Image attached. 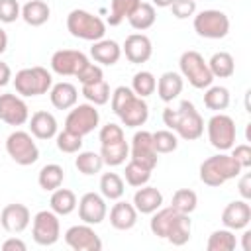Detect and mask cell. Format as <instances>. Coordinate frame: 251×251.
<instances>
[{
    "label": "cell",
    "mask_w": 251,
    "mask_h": 251,
    "mask_svg": "<svg viewBox=\"0 0 251 251\" xmlns=\"http://www.w3.org/2000/svg\"><path fill=\"white\" fill-rule=\"evenodd\" d=\"M163 124L186 141H194L204 133V118L190 100H182L178 108H165Z\"/></svg>",
    "instance_id": "1"
},
{
    "label": "cell",
    "mask_w": 251,
    "mask_h": 251,
    "mask_svg": "<svg viewBox=\"0 0 251 251\" xmlns=\"http://www.w3.org/2000/svg\"><path fill=\"white\" fill-rule=\"evenodd\" d=\"M200 180L206 186H222L231 178H237L243 169L237 165V161L231 155H226V151H220L218 155L208 157L206 161H202L200 165Z\"/></svg>",
    "instance_id": "2"
},
{
    "label": "cell",
    "mask_w": 251,
    "mask_h": 251,
    "mask_svg": "<svg viewBox=\"0 0 251 251\" xmlns=\"http://www.w3.org/2000/svg\"><path fill=\"white\" fill-rule=\"evenodd\" d=\"M67 29L73 37L84 41H98L106 35V22L86 10H71L67 16Z\"/></svg>",
    "instance_id": "3"
},
{
    "label": "cell",
    "mask_w": 251,
    "mask_h": 251,
    "mask_svg": "<svg viewBox=\"0 0 251 251\" xmlns=\"http://www.w3.org/2000/svg\"><path fill=\"white\" fill-rule=\"evenodd\" d=\"M16 92L20 96H41L47 94L53 86V76L45 67H25L22 71L16 73V76L12 78Z\"/></svg>",
    "instance_id": "4"
},
{
    "label": "cell",
    "mask_w": 251,
    "mask_h": 251,
    "mask_svg": "<svg viewBox=\"0 0 251 251\" xmlns=\"http://www.w3.org/2000/svg\"><path fill=\"white\" fill-rule=\"evenodd\" d=\"M178 67H180V75L182 78H186L194 88L204 90L214 82V76L208 69V61L194 49L184 51L178 59Z\"/></svg>",
    "instance_id": "5"
},
{
    "label": "cell",
    "mask_w": 251,
    "mask_h": 251,
    "mask_svg": "<svg viewBox=\"0 0 251 251\" xmlns=\"http://www.w3.org/2000/svg\"><path fill=\"white\" fill-rule=\"evenodd\" d=\"M6 153L22 167L33 165L39 159V147L33 141V135L24 129H16L6 137Z\"/></svg>",
    "instance_id": "6"
},
{
    "label": "cell",
    "mask_w": 251,
    "mask_h": 251,
    "mask_svg": "<svg viewBox=\"0 0 251 251\" xmlns=\"http://www.w3.org/2000/svg\"><path fill=\"white\" fill-rule=\"evenodd\" d=\"M208 139L210 145L218 151H227L235 145V137H237V129H235V122L231 116L224 114V112H216L210 120H208Z\"/></svg>",
    "instance_id": "7"
},
{
    "label": "cell",
    "mask_w": 251,
    "mask_h": 251,
    "mask_svg": "<svg viewBox=\"0 0 251 251\" xmlns=\"http://www.w3.org/2000/svg\"><path fill=\"white\" fill-rule=\"evenodd\" d=\"M192 25L204 39H222L229 31V18L222 10H202L194 16Z\"/></svg>",
    "instance_id": "8"
},
{
    "label": "cell",
    "mask_w": 251,
    "mask_h": 251,
    "mask_svg": "<svg viewBox=\"0 0 251 251\" xmlns=\"http://www.w3.org/2000/svg\"><path fill=\"white\" fill-rule=\"evenodd\" d=\"M61 222L53 210H41L31 218V237L37 245L49 247L59 241Z\"/></svg>",
    "instance_id": "9"
},
{
    "label": "cell",
    "mask_w": 251,
    "mask_h": 251,
    "mask_svg": "<svg viewBox=\"0 0 251 251\" xmlns=\"http://www.w3.org/2000/svg\"><path fill=\"white\" fill-rule=\"evenodd\" d=\"M100 124V114L96 110L94 104H75L73 110L67 114L65 120V129L78 133V135H88L90 131H94Z\"/></svg>",
    "instance_id": "10"
},
{
    "label": "cell",
    "mask_w": 251,
    "mask_h": 251,
    "mask_svg": "<svg viewBox=\"0 0 251 251\" xmlns=\"http://www.w3.org/2000/svg\"><path fill=\"white\" fill-rule=\"evenodd\" d=\"M65 243L73 251H100L102 239L90 224H76L65 231Z\"/></svg>",
    "instance_id": "11"
},
{
    "label": "cell",
    "mask_w": 251,
    "mask_h": 251,
    "mask_svg": "<svg viewBox=\"0 0 251 251\" xmlns=\"http://www.w3.org/2000/svg\"><path fill=\"white\" fill-rule=\"evenodd\" d=\"M86 63L88 57L78 49H59L51 55V71L59 76H76Z\"/></svg>",
    "instance_id": "12"
},
{
    "label": "cell",
    "mask_w": 251,
    "mask_h": 251,
    "mask_svg": "<svg viewBox=\"0 0 251 251\" xmlns=\"http://www.w3.org/2000/svg\"><path fill=\"white\" fill-rule=\"evenodd\" d=\"M159 153L155 151V145H153V135L151 131H145V129H139L133 133L131 137V147H129V159L131 161H137L145 167H149L151 171L157 167L159 163Z\"/></svg>",
    "instance_id": "13"
},
{
    "label": "cell",
    "mask_w": 251,
    "mask_h": 251,
    "mask_svg": "<svg viewBox=\"0 0 251 251\" xmlns=\"http://www.w3.org/2000/svg\"><path fill=\"white\" fill-rule=\"evenodd\" d=\"M78 218L82 220V224H90V226H98L106 220L108 216V206H106V198L98 192H86L80 196L78 204Z\"/></svg>",
    "instance_id": "14"
},
{
    "label": "cell",
    "mask_w": 251,
    "mask_h": 251,
    "mask_svg": "<svg viewBox=\"0 0 251 251\" xmlns=\"http://www.w3.org/2000/svg\"><path fill=\"white\" fill-rule=\"evenodd\" d=\"M0 120L8 126H24L29 120V108L20 94H0Z\"/></svg>",
    "instance_id": "15"
},
{
    "label": "cell",
    "mask_w": 251,
    "mask_h": 251,
    "mask_svg": "<svg viewBox=\"0 0 251 251\" xmlns=\"http://www.w3.org/2000/svg\"><path fill=\"white\" fill-rule=\"evenodd\" d=\"M31 224V212L25 204L14 202L2 208L0 212V226L8 233H22Z\"/></svg>",
    "instance_id": "16"
},
{
    "label": "cell",
    "mask_w": 251,
    "mask_h": 251,
    "mask_svg": "<svg viewBox=\"0 0 251 251\" xmlns=\"http://www.w3.org/2000/svg\"><path fill=\"white\" fill-rule=\"evenodd\" d=\"M122 53L126 55V59L133 65H141L147 63L153 55V45L151 39L145 33H131L126 37L124 45H122Z\"/></svg>",
    "instance_id": "17"
},
{
    "label": "cell",
    "mask_w": 251,
    "mask_h": 251,
    "mask_svg": "<svg viewBox=\"0 0 251 251\" xmlns=\"http://www.w3.org/2000/svg\"><path fill=\"white\" fill-rule=\"evenodd\" d=\"M116 116L120 118V122L126 127H141L147 118H149V106L143 98H139L137 94H133L118 112Z\"/></svg>",
    "instance_id": "18"
},
{
    "label": "cell",
    "mask_w": 251,
    "mask_h": 251,
    "mask_svg": "<svg viewBox=\"0 0 251 251\" xmlns=\"http://www.w3.org/2000/svg\"><path fill=\"white\" fill-rule=\"evenodd\" d=\"M251 222V206L249 200H233L229 202L224 212H222V224L224 227L237 231V229H245Z\"/></svg>",
    "instance_id": "19"
},
{
    "label": "cell",
    "mask_w": 251,
    "mask_h": 251,
    "mask_svg": "<svg viewBox=\"0 0 251 251\" xmlns=\"http://www.w3.org/2000/svg\"><path fill=\"white\" fill-rule=\"evenodd\" d=\"M29 133L35 137V139H41V141H47V139H53L57 135V129H59V124L55 120V116L47 110H37L29 116Z\"/></svg>",
    "instance_id": "20"
},
{
    "label": "cell",
    "mask_w": 251,
    "mask_h": 251,
    "mask_svg": "<svg viewBox=\"0 0 251 251\" xmlns=\"http://www.w3.org/2000/svg\"><path fill=\"white\" fill-rule=\"evenodd\" d=\"M137 216H139V212L135 210V206L131 202H126L120 198L110 208V226L118 231H127L137 224Z\"/></svg>",
    "instance_id": "21"
},
{
    "label": "cell",
    "mask_w": 251,
    "mask_h": 251,
    "mask_svg": "<svg viewBox=\"0 0 251 251\" xmlns=\"http://www.w3.org/2000/svg\"><path fill=\"white\" fill-rule=\"evenodd\" d=\"M131 204L135 206V210L139 214H153L155 210H159L163 206V194H161V190L157 186L143 184V186H139L135 190Z\"/></svg>",
    "instance_id": "22"
},
{
    "label": "cell",
    "mask_w": 251,
    "mask_h": 251,
    "mask_svg": "<svg viewBox=\"0 0 251 251\" xmlns=\"http://www.w3.org/2000/svg\"><path fill=\"white\" fill-rule=\"evenodd\" d=\"M90 57L100 63V65H106V67H112L120 61L122 57V47L114 41V39H98L92 43L90 47Z\"/></svg>",
    "instance_id": "23"
},
{
    "label": "cell",
    "mask_w": 251,
    "mask_h": 251,
    "mask_svg": "<svg viewBox=\"0 0 251 251\" xmlns=\"http://www.w3.org/2000/svg\"><path fill=\"white\" fill-rule=\"evenodd\" d=\"M182 86H184V78L182 75L175 73V71H167L159 76L157 80V94L163 102H173L175 98H178V94L182 92Z\"/></svg>",
    "instance_id": "24"
},
{
    "label": "cell",
    "mask_w": 251,
    "mask_h": 251,
    "mask_svg": "<svg viewBox=\"0 0 251 251\" xmlns=\"http://www.w3.org/2000/svg\"><path fill=\"white\" fill-rule=\"evenodd\" d=\"M49 98H51V104L57 108V110H69L76 104L78 100V90L75 84L63 80V82H57L51 86L49 90Z\"/></svg>",
    "instance_id": "25"
},
{
    "label": "cell",
    "mask_w": 251,
    "mask_h": 251,
    "mask_svg": "<svg viewBox=\"0 0 251 251\" xmlns=\"http://www.w3.org/2000/svg\"><path fill=\"white\" fill-rule=\"evenodd\" d=\"M190 235H192V220H190V214H176L175 222L171 224L169 227V233H167V241L171 245H186L190 241Z\"/></svg>",
    "instance_id": "26"
},
{
    "label": "cell",
    "mask_w": 251,
    "mask_h": 251,
    "mask_svg": "<svg viewBox=\"0 0 251 251\" xmlns=\"http://www.w3.org/2000/svg\"><path fill=\"white\" fill-rule=\"evenodd\" d=\"M49 18H51V8L43 0H29L22 6V20L31 27H39L47 24Z\"/></svg>",
    "instance_id": "27"
},
{
    "label": "cell",
    "mask_w": 251,
    "mask_h": 251,
    "mask_svg": "<svg viewBox=\"0 0 251 251\" xmlns=\"http://www.w3.org/2000/svg\"><path fill=\"white\" fill-rule=\"evenodd\" d=\"M76 204H78L76 194L73 190L61 188V186L55 188L53 194H51V198H49V206H51V210L57 216H69V214H73L76 210Z\"/></svg>",
    "instance_id": "28"
},
{
    "label": "cell",
    "mask_w": 251,
    "mask_h": 251,
    "mask_svg": "<svg viewBox=\"0 0 251 251\" xmlns=\"http://www.w3.org/2000/svg\"><path fill=\"white\" fill-rule=\"evenodd\" d=\"M176 210L173 208V206H167V208H159V210H155L153 214H151V220H149V229H151V233L153 235H157V237H161V239H165L167 237V233H169V227H171V224L175 222V218H176Z\"/></svg>",
    "instance_id": "29"
},
{
    "label": "cell",
    "mask_w": 251,
    "mask_h": 251,
    "mask_svg": "<svg viewBox=\"0 0 251 251\" xmlns=\"http://www.w3.org/2000/svg\"><path fill=\"white\" fill-rule=\"evenodd\" d=\"M100 157H102L104 165H108V167H120L129 157V145H127L126 139L116 141V143H110V145H100Z\"/></svg>",
    "instance_id": "30"
},
{
    "label": "cell",
    "mask_w": 251,
    "mask_h": 251,
    "mask_svg": "<svg viewBox=\"0 0 251 251\" xmlns=\"http://www.w3.org/2000/svg\"><path fill=\"white\" fill-rule=\"evenodd\" d=\"M208 69L212 73L214 78H227L235 73V61L231 57V53L227 51H218L210 57L208 61Z\"/></svg>",
    "instance_id": "31"
},
{
    "label": "cell",
    "mask_w": 251,
    "mask_h": 251,
    "mask_svg": "<svg viewBox=\"0 0 251 251\" xmlns=\"http://www.w3.org/2000/svg\"><path fill=\"white\" fill-rule=\"evenodd\" d=\"M157 20V12H155V6L149 4V2H139V6L133 10V14L127 18L129 25L137 31H145L149 29Z\"/></svg>",
    "instance_id": "32"
},
{
    "label": "cell",
    "mask_w": 251,
    "mask_h": 251,
    "mask_svg": "<svg viewBox=\"0 0 251 251\" xmlns=\"http://www.w3.org/2000/svg\"><path fill=\"white\" fill-rule=\"evenodd\" d=\"M63 180H65V171L57 163H49V165L41 167V171L37 175V184L47 192H53L55 188H59L63 184Z\"/></svg>",
    "instance_id": "33"
},
{
    "label": "cell",
    "mask_w": 251,
    "mask_h": 251,
    "mask_svg": "<svg viewBox=\"0 0 251 251\" xmlns=\"http://www.w3.org/2000/svg\"><path fill=\"white\" fill-rule=\"evenodd\" d=\"M126 192V182L118 173H104L100 176V194L106 200H120Z\"/></svg>",
    "instance_id": "34"
},
{
    "label": "cell",
    "mask_w": 251,
    "mask_h": 251,
    "mask_svg": "<svg viewBox=\"0 0 251 251\" xmlns=\"http://www.w3.org/2000/svg\"><path fill=\"white\" fill-rule=\"evenodd\" d=\"M229 90L226 86H208L204 92V106L212 112H224L229 106Z\"/></svg>",
    "instance_id": "35"
},
{
    "label": "cell",
    "mask_w": 251,
    "mask_h": 251,
    "mask_svg": "<svg viewBox=\"0 0 251 251\" xmlns=\"http://www.w3.org/2000/svg\"><path fill=\"white\" fill-rule=\"evenodd\" d=\"M75 167L78 169V173L86 175V176H92V175H98L104 167V161L100 157V153H94V151H78L76 159H75Z\"/></svg>",
    "instance_id": "36"
},
{
    "label": "cell",
    "mask_w": 251,
    "mask_h": 251,
    "mask_svg": "<svg viewBox=\"0 0 251 251\" xmlns=\"http://www.w3.org/2000/svg\"><path fill=\"white\" fill-rule=\"evenodd\" d=\"M235 247H237L235 233L227 227L212 231V235L208 237V243H206L208 251H233Z\"/></svg>",
    "instance_id": "37"
},
{
    "label": "cell",
    "mask_w": 251,
    "mask_h": 251,
    "mask_svg": "<svg viewBox=\"0 0 251 251\" xmlns=\"http://www.w3.org/2000/svg\"><path fill=\"white\" fill-rule=\"evenodd\" d=\"M82 96L90 104H94V106H104V104H108V100L112 96L110 84L104 78L102 80H96L92 84H82Z\"/></svg>",
    "instance_id": "38"
},
{
    "label": "cell",
    "mask_w": 251,
    "mask_h": 251,
    "mask_svg": "<svg viewBox=\"0 0 251 251\" xmlns=\"http://www.w3.org/2000/svg\"><path fill=\"white\" fill-rule=\"evenodd\" d=\"M151 173H153V171H151L149 167H145V165H141V163H137V161H129V163L126 165L124 178H126V182H127L129 186L139 188V186H143V184L149 182Z\"/></svg>",
    "instance_id": "39"
},
{
    "label": "cell",
    "mask_w": 251,
    "mask_h": 251,
    "mask_svg": "<svg viewBox=\"0 0 251 251\" xmlns=\"http://www.w3.org/2000/svg\"><path fill=\"white\" fill-rule=\"evenodd\" d=\"M139 2L141 0H112L108 24L110 25H120L124 20H127L133 14V10L139 6Z\"/></svg>",
    "instance_id": "40"
},
{
    "label": "cell",
    "mask_w": 251,
    "mask_h": 251,
    "mask_svg": "<svg viewBox=\"0 0 251 251\" xmlns=\"http://www.w3.org/2000/svg\"><path fill=\"white\" fill-rule=\"evenodd\" d=\"M155 88H157V78H155L153 73H149V71H139V73L133 75V78H131V90H133L139 98L151 96V94L155 92Z\"/></svg>",
    "instance_id": "41"
},
{
    "label": "cell",
    "mask_w": 251,
    "mask_h": 251,
    "mask_svg": "<svg viewBox=\"0 0 251 251\" xmlns=\"http://www.w3.org/2000/svg\"><path fill=\"white\" fill-rule=\"evenodd\" d=\"M171 206L180 212V214H192L198 206V196L194 190L190 188H178L175 194H173V200H171Z\"/></svg>",
    "instance_id": "42"
},
{
    "label": "cell",
    "mask_w": 251,
    "mask_h": 251,
    "mask_svg": "<svg viewBox=\"0 0 251 251\" xmlns=\"http://www.w3.org/2000/svg\"><path fill=\"white\" fill-rule=\"evenodd\" d=\"M153 135V145H155V151L157 153H173L176 147H178V135L171 129H159Z\"/></svg>",
    "instance_id": "43"
},
{
    "label": "cell",
    "mask_w": 251,
    "mask_h": 251,
    "mask_svg": "<svg viewBox=\"0 0 251 251\" xmlns=\"http://www.w3.org/2000/svg\"><path fill=\"white\" fill-rule=\"evenodd\" d=\"M55 139H57V149L61 153H78L82 149V135L73 133L69 129L57 131Z\"/></svg>",
    "instance_id": "44"
},
{
    "label": "cell",
    "mask_w": 251,
    "mask_h": 251,
    "mask_svg": "<svg viewBox=\"0 0 251 251\" xmlns=\"http://www.w3.org/2000/svg\"><path fill=\"white\" fill-rule=\"evenodd\" d=\"M98 139H100V145H110V143H116V141H122L126 139L124 135V127L118 126V124H106L100 127V133H98Z\"/></svg>",
    "instance_id": "45"
},
{
    "label": "cell",
    "mask_w": 251,
    "mask_h": 251,
    "mask_svg": "<svg viewBox=\"0 0 251 251\" xmlns=\"http://www.w3.org/2000/svg\"><path fill=\"white\" fill-rule=\"evenodd\" d=\"M22 18V6L18 0H0V22L12 24Z\"/></svg>",
    "instance_id": "46"
},
{
    "label": "cell",
    "mask_w": 251,
    "mask_h": 251,
    "mask_svg": "<svg viewBox=\"0 0 251 251\" xmlns=\"http://www.w3.org/2000/svg\"><path fill=\"white\" fill-rule=\"evenodd\" d=\"M76 78H78L80 84H92V82H96V80H102V78H104V73H102V67H100V65H96V63H86V65L78 71Z\"/></svg>",
    "instance_id": "47"
},
{
    "label": "cell",
    "mask_w": 251,
    "mask_h": 251,
    "mask_svg": "<svg viewBox=\"0 0 251 251\" xmlns=\"http://www.w3.org/2000/svg\"><path fill=\"white\" fill-rule=\"evenodd\" d=\"M169 8H171L175 18L186 20V18H192L196 14V0H175Z\"/></svg>",
    "instance_id": "48"
},
{
    "label": "cell",
    "mask_w": 251,
    "mask_h": 251,
    "mask_svg": "<svg viewBox=\"0 0 251 251\" xmlns=\"http://www.w3.org/2000/svg\"><path fill=\"white\" fill-rule=\"evenodd\" d=\"M231 157L237 161V165L245 171L251 167V147L247 143H241V145H235L231 147Z\"/></svg>",
    "instance_id": "49"
},
{
    "label": "cell",
    "mask_w": 251,
    "mask_h": 251,
    "mask_svg": "<svg viewBox=\"0 0 251 251\" xmlns=\"http://www.w3.org/2000/svg\"><path fill=\"white\" fill-rule=\"evenodd\" d=\"M237 190H239V194H241L243 200H249V198H251V175H249V173H245V175L239 178Z\"/></svg>",
    "instance_id": "50"
},
{
    "label": "cell",
    "mask_w": 251,
    "mask_h": 251,
    "mask_svg": "<svg viewBox=\"0 0 251 251\" xmlns=\"http://www.w3.org/2000/svg\"><path fill=\"white\" fill-rule=\"evenodd\" d=\"M2 249H4V251H25L27 245H25L20 237H10V239H6V241L2 243Z\"/></svg>",
    "instance_id": "51"
},
{
    "label": "cell",
    "mask_w": 251,
    "mask_h": 251,
    "mask_svg": "<svg viewBox=\"0 0 251 251\" xmlns=\"http://www.w3.org/2000/svg\"><path fill=\"white\" fill-rule=\"evenodd\" d=\"M12 80V69L8 63L0 61V86H6Z\"/></svg>",
    "instance_id": "52"
},
{
    "label": "cell",
    "mask_w": 251,
    "mask_h": 251,
    "mask_svg": "<svg viewBox=\"0 0 251 251\" xmlns=\"http://www.w3.org/2000/svg\"><path fill=\"white\" fill-rule=\"evenodd\" d=\"M241 247H243V251H251V231L249 229L243 231V243H241Z\"/></svg>",
    "instance_id": "53"
},
{
    "label": "cell",
    "mask_w": 251,
    "mask_h": 251,
    "mask_svg": "<svg viewBox=\"0 0 251 251\" xmlns=\"http://www.w3.org/2000/svg\"><path fill=\"white\" fill-rule=\"evenodd\" d=\"M6 49H8V33L0 27V55H2Z\"/></svg>",
    "instance_id": "54"
},
{
    "label": "cell",
    "mask_w": 251,
    "mask_h": 251,
    "mask_svg": "<svg viewBox=\"0 0 251 251\" xmlns=\"http://www.w3.org/2000/svg\"><path fill=\"white\" fill-rule=\"evenodd\" d=\"M175 0H153V6H159V8H169Z\"/></svg>",
    "instance_id": "55"
}]
</instances>
